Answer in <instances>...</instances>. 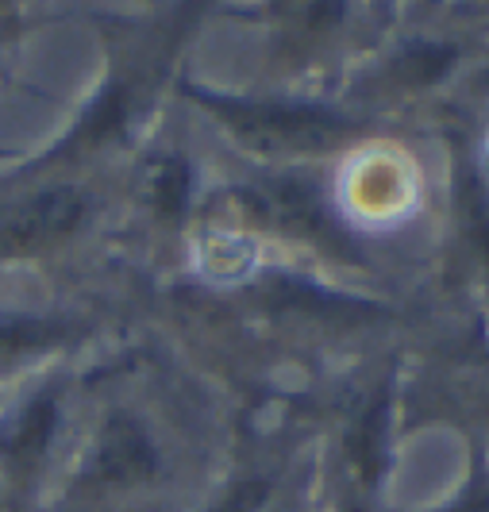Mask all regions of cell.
<instances>
[{"mask_svg":"<svg viewBox=\"0 0 489 512\" xmlns=\"http://www.w3.org/2000/svg\"><path fill=\"white\" fill-rule=\"evenodd\" d=\"M463 216H466L470 235H474V243H478V247H482V255L489 258V197L478 189V185H466Z\"/></svg>","mask_w":489,"mask_h":512,"instance_id":"6","label":"cell"},{"mask_svg":"<svg viewBox=\"0 0 489 512\" xmlns=\"http://www.w3.org/2000/svg\"><path fill=\"white\" fill-rule=\"evenodd\" d=\"M151 470V443L135 424H112V432L101 439L97 459H93V478L104 486H128L139 482Z\"/></svg>","mask_w":489,"mask_h":512,"instance_id":"4","label":"cell"},{"mask_svg":"<svg viewBox=\"0 0 489 512\" xmlns=\"http://www.w3.org/2000/svg\"><path fill=\"white\" fill-rule=\"evenodd\" d=\"M451 62V51H436V47H420L401 58V74H409V81H428L432 74H439L443 66Z\"/></svg>","mask_w":489,"mask_h":512,"instance_id":"7","label":"cell"},{"mask_svg":"<svg viewBox=\"0 0 489 512\" xmlns=\"http://www.w3.org/2000/svg\"><path fill=\"white\" fill-rule=\"evenodd\" d=\"M351 466L359 470L362 482H374L382 470V455H386V401H374V409L362 412V420L351 432L347 443Z\"/></svg>","mask_w":489,"mask_h":512,"instance_id":"5","label":"cell"},{"mask_svg":"<svg viewBox=\"0 0 489 512\" xmlns=\"http://www.w3.org/2000/svg\"><path fill=\"white\" fill-rule=\"evenodd\" d=\"M243 205L251 208L258 220L278 224V228L293 231V235H305L312 243H324L328 251H343L347 247L339 224L332 220V212L324 208L320 193L312 189L309 181H297V178L258 181V185H251L243 193Z\"/></svg>","mask_w":489,"mask_h":512,"instance_id":"2","label":"cell"},{"mask_svg":"<svg viewBox=\"0 0 489 512\" xmlns=\"http://www.w3.org/2000/svg\"><path fill=\"white\" fill-rule=\"evenodd\" d=\"M54 420H58L54 393H39L12 420L0 424V466H4V474L24 478L39 466V459L47 455V443H51Z\"/></svg>","mask_w":489,"mask_h":512,"instance_id":"3","label":"cell"},{"mask_svg":"<svg viewBox=\"0 0 489 512\" xmlns=\"http://www.w3.org/2000/svg\"><path fill=\"white\" fill-rule=\"evenodd\" d=\"M224 120L228 128L258 151H324L335 147L347 124L335 120L320 108H297V104H247V101H208Z\"/></svg>","mask_w":489,"mask_h":512,"instance_id":"1","label":"cell"},{"mask_svg":"<svg viewBox=\"0 0 489 512\" xmlns=\"http://www.w3.org/2000/svg\"><path fill=\"white\" fill-rule=\"evenodd\" d=\"M459 512H489V489H478Z\"/></svg>","mask_w":489,"mask_h":512,"instance_id":"9","label":"cell"},{"mask_svg":"<svg viewBox=\"0 0 489 512\" xmlns=\"http://www.w3.org/2000/svg\"><path fill=\"white\" fill-rule=\"evenodd\" d=\"M181 197H185V174H181V166H166L158 178V208L166 216H174L181 208Z\"/></svg>","mask_w":489,"mask_h":512,"instance_id":"8","label":"cell"}]
</instances>
